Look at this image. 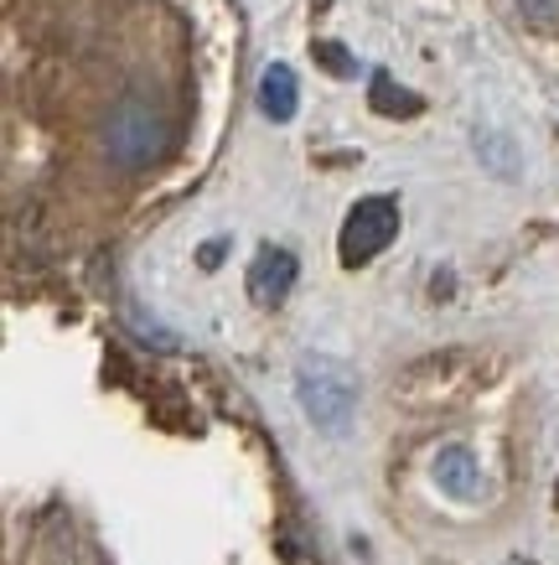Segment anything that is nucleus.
Listing matches in <instances>:
<instances>
[{
	"instance_id": "nucleus-8",
	"label": "nucleus",
	"mask_w": 559,
	"mask_h": 565,
	"mask_svg": "<svg viewBox=\"0 0 559 565\" xmlns=\"http://www.w3.org/2000/svg\"><path fill=\"white\" fill-rule=\"evenodd\" d=\"M518 11L534 26H559V0H518Z\"/></svg>"
},
{
	"instance_id": "nucleus-11",
	"label": "nucleus",
	"mask_w": 559,
	"mask_h": 565,
	"mask_svg": "<svg viewBox=\"0 0 559 565\" xmlns=\"http://www.w3.org/2000/svg\"><path fill=\"white\" fill-rule=\"evenodd\" d=\"M508 565H524V561H508Z\"/></svg>"
},
{
	"instance_id": "nucleus-6",
	"label": "nucleus",
	"mask_w": 559,
	"mask_h": 565,
	"mask_svg": "<svg viewBox=\"0 0 559 565\" xmlns=\"http://www.w3.org/2000/svg\"><path fill=\"white\" fill-rule=\"evenodd\" d=\"M259 115L275 125H290L295 120V109H301V78H295V68L290 63H270V68L259 73Z\"/></svg>"
},
{
	"instance_id": "nucleus-7",
	"label": "nucleus",
	"mask_w": 559,
	"mask_h": 565,
	"mask_svg": "<svg viewBox=\"0 0 559 565\" xmlns=\"http://www.w3.org/2000/svg\"><path fill=\"white\" fill-rule=\"evenodd\" d=\"M373 109L378 115H420V99L415 94H394L389 73H373Z\"/></svg>"
},
{
	"instance_id": "nucleus-4",
	"label": "nucleus",
	"mask_w": 559,
	"mask_h": 565,
	"mask_svg": "<svg viewBox=\"0 0 559 565\" xmlns=\"http://www.w3.org/2000/svg\"><path fill=\"white\" fill-rule=\"evenodd\" d=\"M295 275H301L295 255L280 249V244H265L255 255V265H249V301H255V307H280V301L295 291Z\"/></svg>"
},
{
	"instance_id": "nucleus-10",
	"label": "nucleus",
	"mask_w": 559,
	"mask_h": 565,
	"mask_svg": "<svg viewBox=\"0 0 559 565\" xmlns=\"http://www.w3.org/2000/svg\"><path fill=\"white\" fill-rule=\"evenodd\" d=\"M218 255H223V239L203 244V270H213V265H218Z\"/></svg>"
},
{
	"instance_id": "nucleus-2",
	"label": "nucleus",
	"mask_w": 559,
	"mask_h": 565,
	"mask_svg": "<svg viewBox=\"0 0 559 565\" xmlns=\"http://www.w3.org/2000/svg\"><path fill=\"white\" fill-rule=\"evenodd\" d=\"M104 151L115 156L119 167H151L155 156L166 151V120L140 99L115 104L109 120H104Z\"/></svg>"
},
{
	"instance_id": "nucleus-1",
	"label": "nucleus",
	"mask_w": 559,
	"mask_h": 565,
	"mask_svg": "<svg viewBox=\"0 0 559 565\" xmlns=\"http://www.w3.org/2000/svg\"><path fill=\"white\" fill-rule=\"evenodd\" d=\"M357 394H363V384H357L353 363L332 359V353H301V363H295V405L316 430L342 436L357 415Z\"/></svg>"
},
{
	"instance_id": "nucleus-3",
	"label": "nucleus",
	"mask_w": 559,
	"mask_h": 565,
	"mask_svg": "<svg viewBox=\"0 0 559 565\" xmlns=\"http://www.w3.org/2000/svg\"><path fill=\"white\" fill-rule=\"evenodd\" d=\"M399 239V203L394 198H363L353 203V213L342 218V234H337V255L347 270L378 259L389 244Z\"/></svg>"
},
{
	"instance_id": "nucleus-9",
	"label": "nucleus",
	"mask_w": 559,
	"mask_h": 565,
	"mask_svg": "<svg viewBox=\"0 0 559 565\" xmlns=\"http://www.w3.org/2000/svg\"><path fill=\"white\" fill-rule=\"evenodd\" d=\"M316 57H322L332 73H353V63H347V57L337 52V42H316Z\"/></svg>"
},
{
	"instance_id": "nucleus-5",
	"label": "nucleus",
	"mask_w": 559,
	"mask_h": 565,
	"mask_svg": "<svg viewBox=\"0 0 559 565\" xmlns=\"http://www.w3.org/2000/svg\"><path fill=\"white\" fill-rule=\"evenodd\" d=\"M430 478H436V488H441L445 498H456V503H476V498H482V462H476L466 446H441L436 462H430Z\"/></svg>"
}]
</instances>
